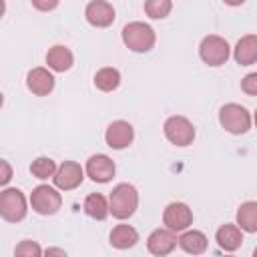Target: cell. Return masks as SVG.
Here are the masks:
<instances>
[{"mask_svg":"<svg viewBox=\"0 0 257 257\" xmlns=\"http://www.w3.org/2000/svg\"><path fill=\"white\" fill-rule=\"evenodd\" d=\"M108 205H110V213L114 219H128L135 215L137 207H139V191L135 185L131 183H118L108 197Z\"/></svg>","mask_w":257,"mask_h":257,"instance_id":"obj_1","label":"cell"},{"mask_svg":"<svg viewBox=\"0 0 257 257\" xmlns=\"http://www.w3.org/2000/svg\"><path fill=\"white\" fill-rule=\"evenodd\" d=\"M120 36H122L124 46L133 52H149L155 46V40H157L153 26H149L147 22H128V24H124Z\"/></svg>","mask_w":257,"mask_h":257,"instance_id":"obj_2","label":"cell"},{"mask_svg":"<svg viewBox=\"0 0 257 257\" xmlns=\"http://www.w3.org/2000/svg\"><path fill=\"white\" fill-rule=\"evenodd\" d=\"M219 122L231 135H245L251 128V114L245 106L237 102H227L219 110Z\"/></svg>","mask_w":257,"mask_h":257,"instance_id":"obj_3","label":"cell"},{"mask_svg":"<svg viewBox=\"0 0 257 257\" xmlns=\"http://www.w3.org/2000/svg\"><path fill=\"white\" fill-rule=\"evenodd\" d=\"M26 197L20 189L8 187L0 193V215L8 223H18L26 217Z\"/></svg>","mask_w":257,"mask_h":257,"instance_id":"obj_4","label":"cell"},{"mask_svg":"<svg viewBox=\"0 0 257 257\" xmlns=\"http://www.w3.org/2000/svg\"><path fill=\"white\" fill-rule=\"evenodd\" d=\"M229 54H231V46H229V42L223 36L209 34L199 44V56L209 66H221V64H225L227 58H229Z\"/></svg>","mask_w":257,"mask_h":257,"instance_id":"obj_5","label":"cell"},{"mask_svg":"<svg viewBox=\"0 0 257 257\" xmlns=\"http://www.w3.org/2000/svg\"><path fill=\"white\" fill-rule=\"evenodd\" d=\"M30 205L38 215H54L62 205V197L54 187L38 185L30 193Z\"/></svg>","mask_w":257,"mask_h":257,"instance_id":"obj_6","label":"cell"},{"mask_svg":"<svg viewBox=\"0 0 257 257\" xmlns=\"http://www.w3.org/2000/svg\"><path fill=\"white\" fill-rule=\"evenodd\" d=\"M163 131L165 137L177 147H187L195 141V126L187 116H179V114L169 116L163 124Z\"/></svg>","mask_w":257,"mask_h":257,"instance_id":"obj_7","label":"cell"},{"mask_svg":"<svg viewBox=\"0 0 257 257\" xmlns=\"http://www.w3.org/2000/svg\"><path fill=\"white\" fill-rule=\"evenodd\" d=\"M163 223H165V227H169L175 233L185 231L193 223V211L189 209V205H185L181 201H173L163 211Z\"/></svg>","mask_w":257,"mask_h":257,"instance_id":"obj_8","label":"cell"},{"mask_svg":"<svg viewBox=\"0 0 257 257\" xmlns=\"http://www.w3.org/2000/svg\"><path fill=\"white\" fill-rule=\"evenodd\" d=\"M52 181H54L56 189L72 191V189H76V187L82 185V181H84V169L78 163H74V161H64L56 169Z\"/></svg>","mask_w":257,"mask_h":257,"instance_id":"obj_9","label":"cell"},{"mask_svg":"<svg viewBox=\"0 0 257 257\" xmlns=\"http://www.w3.org/2000/svg\"><path fill=\"white\" fill-rule=\"evenodd\" d=\"M86 22L94 28H106L114 22V8L106 0H90L84 8Z\"/></svg>","mask_w":257,"mask_h":257,"instance_id":"obj_10","label":"cell"},{"mask_svg":"<svg viewBox=\"0 0 257 257\" xmlns=\"http://www.w3.org/2000/svg\"><path fill=\"white\" fill-rule=\"evenodd\" d=\"M86 175L90 177V181L94 183H108L112 177H114V161L108 157V155H92L88 161H86V167H84Z\"/></svg>","mask_w":257,"mask_h":257,"instance_id":"obj_11","label":"cell"},{"mask_svg":"<svg viewBox=\"0 0 257 257\" xmlns=\"http://www.w3.org/2000/svg\"><path fill=\"white\" fill-rule=\"evenodd\" d=\"M135 139V128L131 122L126 120H114L108 124L106 133H104V141L110 149L114 151H120V149H126Z\"/></svg>","mask_w":257,"mask_h":257,"instance_id":"obj_12","label":"cell"},{"mask_svg":"<svg viewBox=\"0 0 257 257\" xmlns=\"http://www.w3.org/2000/svg\"><path fill=\"white\" fill-rule=\"evenodd\" d=\"M177 243H179V239H177L175 231H171L169 227H165V229H155L149 235L147 249H149V253L163 257V255H169L177 247Z\"/></svg>","mask_w":257,"mask_h":257,"instance_id":"obj_13","label":"cell"},{"mask_svg":"<svg viewBox=\"0 0 257 257\" xmlns=\"http://www.w3.org/2000/svg\"><path fill=\"white\" fill-rule=\"evenodd\" d=\"M26 86L36 96H46L54 90V76L48 68L36 66L26 74Z\"/></svg>","mask_w":257,"mask_h":257,"instance_id":"obj_14","label":"cell"},{"mask_svg":"<svg viewBox=\"0 0 257 257\" xmlns=\"http://www.w3.org/2000/svg\"><path fill=\"white\" fill-rule=\"evenodd\" d=\"M215 241L223 251H237L243 243V229L237 223H225L217 229Z\"/></svg>","mask_w":257,"mask_h":257,"instance_id":"obj_15","label":"cell"},{"mask_svg":"<svg viewBox=\"0 0 257 257\" xmlns=\"http://www.w3.org/2000/svg\"><path fill=\"white\" fill-rule=\"evenodd\" d=\"M233 58L241 66H249L253 62H257V34L241 36L233 48Z\"/></svg>","mask_w":257,"mask_h":257,"instance_id":"obj_16","label":"cell"},{"mask_svg":"<svg viewBox=\"0 0 257 257\" xmlns=\"http://www.w3.org/2000/svg\"><path fill=\"white\" fill-rule=\"evenodd\" d=\"M72 62H74V56H72L70 48L64 44H54L46 52V64L54 72H66L72 66Z\"/></svg>","mask_w":257,"mask_h":257,"instance_id":"obj_17","label":"cell"},{"mask_svg":"<svg viewBox=\"0 0 257 257\" xmlns=\"http://www.w3.org/2000/svg\"><path fill=\"white\" fill-rule=\"evenodd\" d=\"M137 241H139L137 229L126 225V223H120V225L112 227V231H110V245L114 249H120V251L131 249V247L137 245Z\"/></svg>","mask_w":257,"mask_h":257,"instance_id":"obj_18","label":"cell"},{"mask_svg":"<svg viewBox=\"0 0 257 257\" xmlns=\"http://www.w3.org/2000/svg\"><path fill=\"white\" fill-rule=\"evenodd\" d=\"M179 247L185 253L201 255L207 251V237H205V233H201L197 229H185L183 235L179 237Z\"/></svg>","mask_w":257,"mask_h":257,"instance_id":"obj_19","label":"cell"},{"mask_svg":"<svg viewBox=\"0 0 257 257\" xmlns=\"http://www.w3.org/2000/svg\"><path fill=\"white\" fill-rule=\"evenodd\" d=\"M84 213L88 215V217H92V219H96V221H102V219H106L108 217V213H110V205H108V201L104 199V195H100V193H90L86 199H84Z\"/></svg>","mask_w":257,"mask_h":257,"instance_id":"obj_20","label":"cell"},{"mask_svg":"<svg viewBox=\"0 0 257 257\" xmlns=\"http://www.w3.org/2000/svg\"><path fill=\"white\" fill-rule=\"evenodd\" d=\"M237 225L245 233H257V201H245L237 209Z\"/></svg>","mask_w":257,"mask_h":257,"instance_id":"obj_21","label":"cell"},{"mask_svg":"<svg viewBox=\"0 0 257 257\" xmlns=\"http://www.w3.org/2000/svg\"><path fill=\"white\" fill-rule=\"evenodd\" d=\"M120 84V72L112 66H102L94 74V86L102 92H112Z\"/></svg>","mask_w":257,"mask_h":257,"instance_id":"obj_22","label":"cell"},{"mask_svg":"<svg viewBox=\"0 0 257 257\" xmlns=\"http://www.w3.org/2000/svg\"><path fill=\"white\" fill-rule=\"evenodd\" d=\"M56 163L50 159V157H36L30 165V173L36 177V179H48V177H54L56 173Z\"/></svg>","mask_w":257,"mask_h":257,"instance_id":"obj_23","label":"cell"},{"mask_svg":"<svg viewBox=\"0 0 257 257\" xmlns=\"http://www.w3.org/2000/svg\"><path fill=\"white\" fill-rule=\"evenodd\" d=\"M173 10V0H145V14L153 20L167 18Z\"/></svg>","mask_w":257,"mask_h":257,"instance_id":"obj_24","label":"cell"},{"mask_svg":"<svg viewBox=\"0 0 257 257\" xmlns=\"http://www.w3.org/2000/svg\"><path fill=\"white\" fill-rule=\"evenodd\" d=\"M14 255H18V257H40L42 255V249H40V245L36 241H28L26 239V241H20L16 245Z\"/></svg>","mask_w":257,"mask_h":257,"instance_id":"obj_25","label":"cell"},{"mask_svg":"<svg viewBox=\"0 0 257 257\" xmlns=\"http://www.w3.org/2000/svg\"><path fill=\"white\" fill-rule=\"evenodd\" d=\"M241 90L245 94H251V96H257V72H249L241 78Z\"/></svg>","mask_w":257,"mask_h":257,"instance_id":"obj_26","label":"cell"},{"mask_svg":"<svg viewBox=\"0 0 257 257\" xmlns=\"http://www.w3.org/2000/svg\"><path fill=\"white\" fill-rule=\"evenodd\" d=\"M58 2L60 0H32V6L36 10H40V12H50V10H54L58 6Z\"/></svg>","mask_w":257,"mask_h":257,"instance_id":"obj_27","label":"cell"},{"mask_svg":"<svg viewBox=\"0 0 257 257\" xmlns=\"http://www.w3.org/2000/svg\"><path fill=\"white\" fill-rule=\"evenodd\" d=\"M0 167H2V177H0V185H6L10 179H12V169H10V165H8V161H2L0 163Z\"/></svg>","mask_w":257,"mask_h":257,"instance_id":"obj_28","label":"cell"},{"mask_svg":"<svg viewBox=\"0 0 257 257\" xmlns=\"http://www.w3.org/2000/svg\"><path fill=\"white\" fill-rule=\"evenodd\" d=\"M44 253H46V255H66L64 249H54V247H52V249H46Z\"/></svg>","mask_w":257,"mask_h":257,"instance_id":"obj_29","label":"cell"},{"mask_svg":"<svg viewBox=\"0 0 257 257\" xmlns=\"http://www.w3.org/2000/svg\"><path fill=\"white\" fill-rule=\"evenodd\" d=\"M223 2H225L227 6H241L245 0H223Z\"/></svg>","mask_w":257,"mask_h":257,"instance_id":"obj_30","label":"cell"},{"mask_svg":"<svg viewBox=\"0 0 257 257\" xmlns=\"http://www.w3.org/2000/svg\"><path fill=\"white\" fill-rule=\"evenodd\" d=\"M253 120H255V126H257V110H255V114H253Z\"/></svg>","mask_w":257,"mask_h":257,"instance_id":"obj_31","label":"cell"},{"mask_svg":"<svg viewBox=\"0 0 257 257\" xmlns=\"http://www.w3.org/2000/svg\"><path fill=\"white\" fill-rule=\"evenodd\" d=\"M253 255H255V257H257V247H255V251H253Z\"/></svg>","mask_w":257,"mask_h":257,"instance_id":"obj_32","label":"cell"}]
</instances>
